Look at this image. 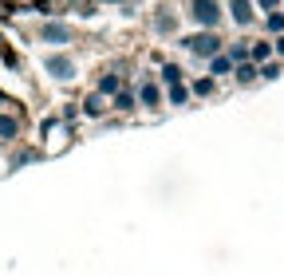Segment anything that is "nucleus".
I'll return each instance as SVG.
<instances>
[{
	"label": "nucleus",
	"mask_w": 284,
	"mask_h": 276,
	"mask_svg": "<svg viewBox=\"0 0 284 276\" xmlns=\"http://www.w3.org/2000/svg\"><path fill=\"white\" fill-rule=\"evenodd\" d=\"M198 20H205V24L217 20V4H213V0H198Z\"/></svg>",
	"instance_id": "nucleus-1"
},
{
	"label": "nucleus",
	"mask_w": 284,
	"mask_h": 276,
	"mask_svg": "<svg viewBox=\"0 0 284 276\" xmlns=\"http://www.w3.org/2000/svg\"><path fill=\"white\" fill-rule=\"evenodd\" d=\"M190 44H194V52H205V55L217 48V40H213V36H198V40H190Z\"/></svg>",
	"instance_id": "nucleus-2"
},
{
	"label": "nucleus",
	"mask_w": 284,
	"mask_h": 276,
	"mask_svg": "<svg viewBox=\"0 0 284 276\" xmlns=\"http://www.w3.org/2000/svg\"><path fill=\"white\" fill-rule=\"evenodd\" d=\"M44 36H48V40H67V28H59V24H52V28H44Z\"/></svg>",
	"instance_id": "nucleus-3"
},
{
	"label": "nucleus",
	"mask_w": 284,
	"mask_h": 276,
	"mask_svg": "<svg viewBox=\"0 0 284 276\" xmlns=\"http://www.w3.org/2000/svg\"><path fill=\"white\" fill-rule=\"evenodd\" d=\"M48 67H52V71H59V75H67V71H71V63H67V59H52Z\"/></svg>",
	"instance_id": "nucleus-4"
}]
</instances>
